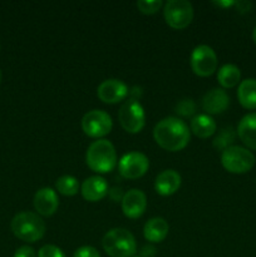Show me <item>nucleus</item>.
I'll list each match as a JSON object with an SVG mask.
<instances>
[{
	"mask_svg": "<svg viewBox=\"0 0 256 257\" xmlns=\"http://www.w3.org/2000/svg\"><path fill=\"white\" fill-rule=\"evenodd\" d=\"M153 137L157 145L170 152L183 150L190 142V130L177 117H166L155 125Z\"/></svg>",
	"mask_w": 256,
	"mask_h": 257,
	"instance_id": "nucleus-1",
	"label": "nucleus"
},
{
	"mask_svg": "<svg viewBox=\"0 0 256 257\" xmlns=\"http://www.w3.org/2000/svg\"><path fill=\"white\" fill-rule=\"evenodd\" d=\"M88 167L97 173H108L117 165V153L114 146L108 140L94 141L85 153Z\"/></svg>",
	"mask_w": 256,
	"mask_h": 257,
	"instance_id": "nucleus-2",
	"label": "nucleus"
},
{
	"mask_svg": "<svg viewBox=\"0 0 256 257\" xmlns=\"http://www.w3.org/2000/svg\"><path fill=\"white\" fill-rule=\"evenodd\" d=\"M12 231L18 238L25 242H37L44 236L45 223L38 213L20 212L12 220Z\"/></svg>",
	"mask_w": 256,
	"mask_h": 257,
	"instance_id": "nucleus-3",
	"label": "nucleus"
},
{
	"mask_svg": "<svg viewBox=\"0 0 256 257\" xmlns=\"http://www.w3.org/2000/svg\"><path fill=\"white\" fill-rule=\"evenodd\" d=\"M105 253L110 257H132L137 252V243L132 233L125 228H112L102 241Z\"/></svg>",
	"mask_w": 256,
	"mask_h": 257,
	"instance_id": "nucleus-4",
	"label": "nucleus"
},
{
	"mask_svg": "<svg viewBox=\"0 0 256 257\" xmlns=\"http://www.w3.org/2000/svg\"><path fill=\"white\" fill-rule=\"evenodd\" d=\"M221 163L230 173H246L255 165V156L247 148L241 146H230L222 151Z\"/></svg>",
	"mask_w": 256,
	"mask_h": 257,
	"instance_id": "nucleus-5",
	"label": "nucleus"
},
{
	"mask_svg": "<svg viewBox=\"0 0 256 257\" xmlns=\"http://www.w3.org/2000/svg\"><path fill=\"white\" fill-rule=\"evenodd\" d=\"M163 13L166 23L173 29H185L193 19L192 4L187 0H168Z\"/></svg>",
	"mask_w": 256,
	"mask_h": 257,
	"instance_id": "nucleus-6",
	"label": "nucleus"
},
{
	"mask_svg": "<svg viewBox=\"0 0 256 257\" xmlns=\"http://www.w3.org/2000/svg\"><path fill=\"white\" fill-rule=\"evenodd\" d=\"M118 118L123 130L130 133H138L146 124V113L137 99H128L120 107Z\"/></svg>",
	"mask_w": 256,
	"mask_h": 257,
	"instance_id": "nucleus-7",
	"label": "nucleus"
},
{
	"mask_svg": "<svg viewBox=\"0 0 256 257\" xmlns=\"http://www.w3.org/2000/svg\"><path fill=\"white\" fill-rule=\"evenodd\" d=\"M113 127L112 118L107 112L100 109H93L85 113L82 118L83 132L93 138H100L107 136Z\"/></svg>",
	"mask_w": 256,
	"mask_h": 257,
	"instance_id": "nucleus-8",
	"label": "nucleus"
},
{
	"mask_svg": "<svg viewBox=\"0 0 256 257\" xmlns=\"http://www.w3.org/2000/svg\"><path fill=\"white\" fill-rule=\"evenodd\" d=\"M191 68L200 77H208L217 68V55L208 45H197L191 54Z\"/></svg>",
	"mask_w": 256,
	"mask_h": 257,
	"instance_id": "nucleus-9",
	"label": "nucleus"
},
{
	"mask_svg": "<svg viewBox=\"0 0 256 257\" xmlns=\"http://www.w3.org/2000/svg\"><path fill=\"white\" fill-rule=\"evenodd\" d=\"M150 167L147 156L141 152L125 153L118 163V171L120 176L128 180H136L145 175Z\"/></svg>",
	"mask_w": 256,
	"mask_h": 257,
	"instance_id": "nucleus-10",
	"label": "nucleus"
},
{
	"mask_svg": "<svg viewBox=\"0 0 256 257\" xmlns=\"http://www.w3.org/2000/svg\"><path fill=\"white\" fill-rule=\"evenodd\" d=\"M97 95L102 102L114 104L128 95V87L119 79H105L98 85Z\"/></svg>",
	"mask_w": 256,
	"mask_h": 257,
	"instance_id": "nucleus-11",
	"label": "nucleus"
},
{
	"mask_svg": "<svg viewBox=\"0 0 256 257\" xmlns=\"http://www.w3.org/2000/svg\"><path fill=\"white\" fill-rule=\"evenodd\" d=\"M147 207V197L141 190L133 188L122 197V211L127 217L138 218L145 213Z\"/></svg>",
	"mask_w": 256,
	"mask_h": 257,
	"instance_id": "nucleus-12",
	"label": "nucleus"
},
{
	"mask_svg": "<svg viewBox=\"0 0 256 257\" xmlns=\"http://www.w3.org/2000/svg\"><path fill=\"white\" fill-rule=\"evenodd\" d=\"M230 105V97L226 90L221 88L211 89L205 94L202 99V108L206 114H220L225 112Z\"/></svg>",
	"mask_w": 256,
	"mask_h": 257,
	"instance_id": "nucleus-13",
	"label": "nucleus"
},
{
	"mask_svg": "<svg viewBox=\"0 0 256 257\" xmlns=\"http://www.w3.org/2000/svg\"><path fill=\"white\" fill-rule=\"evenodd\" d=\"M59 206L57 192L50 187L40 188L34 196V208L39 215L52 216Z\"/></svg>",
	"mask_w": 256,
	"mask_h": 257,
	"instance_id": "nucleus-14",
	"label": "nucleus"
},
{
	"mask_svg": "<svg viewBox=\"0 0 256 257\" xmlns=\"http://www.w3.org/2000/svg\"><path fill=\"white\" fill-rule=\"evenodd\" d=\"M82 196L89 202H98L108 193V183L100 176H92L82 183Z\"/></svg>",
	"mask_w": 256,
	"mask_h": 257,
	"instance_id": "nucleus-15",
	"label": "nucleus"
},
{
	"mask_svg": "<svg viewBox=\"0 0 256 257\" xmlns=\"http://www.w3.org/2000/svg\"><path fill=\"white\" fill-rule=\"evenodd\" d=\"M181 186V176L175 170L162 171L155 181V190L161 196H171L178 191Z\"/></svg>",
	"mask_w": 256,
	"mask_h": 257,
	"instance_id": "nucleus-16",
	"label": "nucleus"
},
{
	"mask_svg": "<svg viewBox=\"0 0 256 257\" xmlns=\"http://www.w3.org/2000/svg\"><path fill=\"white\" fill-rule=\"evenodd\" d=\"M237 135L246 147L256 151V113H248L242 117L238 123Z\"/></svg>",
	"mask_w": 256,
	"mask_h": 257,
	"instance_id": "nucleus-17",
	"label": "nucleus"
},
{
	"mask_svg": "<svg viewBox=\"0 0 256 257\" xmlns=\"http://www.w3.org/2000/svg\"><path fill=\"white\" fill-rule=\"evenodd\" d=\"M170 231L168 222L162 217H153L150 221H147L143 228L145 238L150 242L157 243L161 242L166 238Z\"/></svg>",
	"mask_w": 256,
	"mask_h": 257,
	"instance_id": "nucleus-18",
	"label": "nucleus"
},
{
	"mask_svg": "<svg viewBox=\"0 0 256 257\" xmlns=\"http://www.w3.org/2000/svg\"><path fill=\"white\" fill-rule=\"evenodd\" d=\"M237 98L246 109H256V79L247 78L238 85Z\"/></svg>",
	"mask_w": 256,
	"mask_h": 257,
	"instance_id": "nucleus-19",
	"label": "nucleus"
},
{
	"mask_svg": "<svg viewBox=\"0 0 256 257\" xmlns=\"http://www.w3.org/2000/svg\"><path fill=\"white\" fill-rule=\"evenodd\" d=\"M191 131L198 138H208L216 132V122L211 115L198 114L191 120Z\"/></svg>",
	"mask_w": 256,
	"mask_h": 257,
	"instance_id": "nucleus-20",
	"label": "nucleus"
},
{
	"mask_svg": "<svg viewBox=\"0 0 256 257\" xmlns=\"http://www.w3.org/2000/svg\"><path fill=\"white\" fill-rule=\"evenodd\" d=\"M241 79V72L235 64H225L217 73V80L223 88H233Z\"/></svg>",
	"mask_w": 256,
	"mask_h": 257,
	"instance_id": "nucleus-21",
	"label": "nucleus"
},
{
	"mask_svg": "<svg viewBox=\"0 0 256 257\" xmlns=\"http://www.w3.org/2000/svg\"><path fill=\"white\" fill-rule=\"evenodd\" d=\"M55 188H57L58 192L64 196H74L77 195L78 190H79V183L75 177L65 175L58 178L57 182H55Z\"/></svg>",
	"mask_w": 256,
	"mask_h": 257,
	"instance_id": "nucleus-22",
	"label": "nucleus"
},
{
	"mask_svg": "<svg viewBox=\"0 0 256 257\" xmlns=\"http://www.w3.org/2000/svg\"><path fill=\"white\" fill-rule=\"evenodd\" d=\"M235 140V135H233L232 130L231 128H226L223 130L217 137L213 141V146L216 148H220V150H226L227 147H230V143Z\"/></svg>",
	"mask_w": 256,
	"mask_h": 257,
	"instance_id": "nucleus-23",
	"label": "nucleus"
},
{
	"mask_svg": "<svg viewBox=\"0 0 256 257\" xmlns=\"http://www.w3.org/2000/svg\"><path fill=\"white\" fill-rule=\"evenodd\" d=\"M137 7L143 14H155L162 7L161 0H140L137 2Z\"/></svg>",
	"mask_w": 256,
	"mask_h": 257,
	"instance_id": "nucleus-24",
	"label": "nucleus"
},
{
	"mask_svg": "<svg viewBox=\"0 0 256 257\" xmlns=\"http://www.w3.org/2000/svg\"><path fill=\"white\" fill-rule=\"evenodd\" d=\"M195 103L192 99H183L176 107V112L178 114L183 115V117H188V115L193 114L195 113Z\"/></svg>",
	"mask_w": 256,
	"mask_h": 257,
	"instance_id": "nucleus-25",
	"label": "nucleus"
},
{
	"mask_svg": "<svg viewBox=\"0 0 256 257\" xmlns=\"http://www.w3.org/2000/svg\"><path fill=\"white\" fill-rule=\"evenodd\" d=\"M38 257H65L63 251L54 245H45L38 252Z\"/></svg>",
	"mask_w": 256,
	"mask_h": 257,
	"instance_id": "nucleus-26",
	"label": "nucleus"
},
{
	"mask_svg": "<svg viewBox=\"0 0 256 257\" xmlns=\"http://www.w3.org/2000/svg\"><path fill=\"white\" fill-rule=\"evenodd\" d=\"M73 257H100V253L93 246H82L75 250Z\"/></svg>",
	"mask_w": 256,
	"mask_h": 257,
	"instance_id": "nucleus-27",
	"label": "nucleus"
},
{
	"mask_svg": "<svg viewBox=\"0 0 256 257\" xmlns=\"http://www.w3.org/2000/svg\"><path fill=\"white\" fill-rule=\"evenodd\" d=\"M14 257H37V255L30 246H22L15 251Z\"/></svg>",
	"mask_w": 256,
	"mask_h": 257,
	"instance_id": "nucleus-28",
	"label": "nucleus"
},
{
	"mask_svg": "<svg viewBox=\"0 0 256 257\" xmlns=\"http://www.w3.org/2000/svg\"><path fill=\"white\" fill-rule=\"evenodd\" d=\"M235 5L237 7L238 12L240 13L248 12V10L251 9V7H252V4H251L250 2H245V0H243V2H237Z\"/></svg>",
	"mask_w": 256,
	"mask_h": 257,
	"instance_id": "nucleus-29",
	"label": "nucleus"
},
{
	"mask_svg": "<svg viewBox=\"0 0 256 257\" xmlns=\"http://www.w3.org/2000/svg\"><path fill=\"white\" fill-rule=\"evenodd\" d=\"M215 4L218 7H231V5H235L236 2H215Z\"/></svg>",
	"mask_w": 256,
	"mask_h": 257,
	"instance_id": "nucleus-30",
	"label": "nucleus"
},
{
	"mask_svg": "<svg viewBox=\"0 0 256 257\" xmlns=\"http://www.w3.org/2000/svg\"><path fill=\"white\" fill-rule=\"evenodd\" d=\"M252 40H253V43L256 44V27H255V29H253V32H252Z\"/></svg>",
	"mask_w": 256,
	"mask_h": 257,
	"instance_id": "nucleus-31",
	"label": "nucleus"
},
{
	"mask_svg": "<svg viewBox=\"0 0 256 257\" xmlns=\"http://www.w3.org/2000/svg\"><path fill=\"white\" fill-rule=\"evenodd\" d=\"M0 82H2V70H0Z\"/></svg>",
	"mask_w": 256,
	"mask_h": 257,
	"instance_id": "nucleus-32",
	"label": "nucleus"
}]
</instances>
